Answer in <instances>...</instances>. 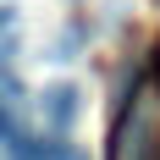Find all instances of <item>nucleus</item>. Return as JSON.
Instances as JSON below:
<instances>
[{"mask_svg": "<svg viewBox=\"0 0 160 160\" xmlns=\"http://www.w3.org/2000/svg\"><path fill=\"white\" fill-rule=\"evenodd\" d=\"M111 160H155V127H149L144 105H127L122 111L116 138H111Z\"/></svg>", "mask_w": 160, "mask_h": 160, "instance_id": "nucleus-1", "label": "nucleus"}, {"mask_svg": "<svg viewBox=\"0 0 160 160\" xmlns=\"http://www.w3.org/2000/svg\"><path fill=\"white\" fill-rule=\"evenodd\" d=\"M39 111H44V127L50 132H66L72 116H78V88H72V83H50L44 99H39Z\"/></svg>", "mask_w": 160, "mask_h": 160, "instance_id": "nucleus-2", "label": "nucleus"}, {"mask_svg": "<svg viewBox=\"0 0 160 160\" xmlns=\"http://www.w3.org/2000/svg\"><path fill=\"white\" fill-rule=\"evenodd\" d=\"M33 149H39V138L22 132L11 105H0V160H33Z\"/></svg>", "mask_w": 160, "mask_h": 160, "instance_id": "nucleus-3", "label": "nucleus"}, {"mask_svg": "<svg viewBox=\"0 0 160 160\" xmlns=\"http://www.w3.org/2000/svg\"><path fill=\"white\" fill-rule=\"evenodd\" d=\"M0 94H17V78H11V66H0Z\"/></svg>", "mask_w": 160, "mask_h": 160, "instance_id": "nucleus-4", "label": "nucleus"}, {"mask_svg": "<svg viewBox=\"0 0 160 160\" xmlns=\"http://www.w3.org/2000/svg\"><path fill=\"white\" fill-rule=\"evenodd\" d=\"M11 22H17V11H11V6H0V33H11Z\"/></svg>", "mask_w": 160, "mask_h": 160, "instance_id": "nucleus-5", "label": "nucleus"}, {"mask_svg": "<svg viewBox=\"0 0 160 160\" xmlns=\"http://www.w3.org/2000/svg\"><path fill=\"white\" fill-rule=\"evenodd\" d=\"M149 66H155V94H160V50H155V61H149Z\"/></svg>", "mask_w": 160, "mask_h": 160, "instance_id": "nucleus-6", "label": "nucleus"}]
</instances>
